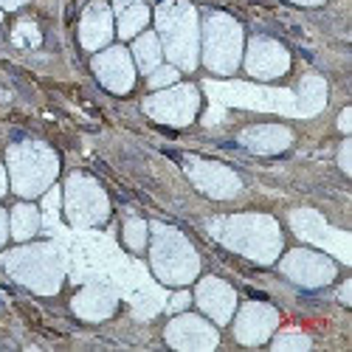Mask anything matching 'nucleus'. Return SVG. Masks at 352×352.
<instances>
[{"instance_id": "nucleus-16", "label": "nucleus", "mask_w": 352, "mask_h": 352, "mask_svg": "<svg viewBox=\"0 0 352 352\" xmlns=\"http://www.w3.org/2000/svg\"><path fill=\"white\" fill-rule=\"evenodd\" d=\"M113 40V9L102 0H94L91 6L82 12L79 20V43L87 51H102Z\"/></svg>"}, {"instance_id": "nucleus-27", "label": "nucleus", "mask_w": 352, "mask_h": 352, "mask_svg": "<svg viewBox=\"0 0 352 352\" xmlns=\"http://www.w3.org/2000/svg\"><path fill=\"white\" fill-rule=\"evenodd\" d=\"M60 203H63V192H60V186L45 189V195H43V209H45V212L56 214V209H60Z\"/></svg>"}, {"instance_id": "nucleus-4", "label": "nucleus", "mask_w": 352, "mask_h": 352, "mask_svg": "<svg viewBox=\"0 0 352 352\" xmlns=\"http://www.w3.org/2000/svg\"><path fill=\"white\" fill-rule=\"evenodd\" d=\"M153 245H150V265L158 282L169 287H184L197 279L200 274V256L195 245L184 237L178 228L153 223Z\"/></svg>"}, {"instance_id": "nucleus-10", "label": "nucleus", "mask_w": 352, "mask_h": 352, "mask_svg": "<svg viewBox=\"0 0 352 352\" xmlns=\"http://www.w3.org/2000/svg\"><path fill=\"white\" fill-rule=\"evenodd\" d=\"M279 271L302 287H324L336 279L338 274V265L327 256V254H318V251H310V248H293L282 256L279 262Z\"/></svg>"}, {"instance_id": "nucleus-30", "label": "nucleus", "mask_w": 352, "mask_h": 352, "mask_svg": "<svg viewBox=\"0 0 352 352\" xmlns=\"http://www.w3.org/2000/svg\"><path fill=\"white\" fill-rule=\"evenodd\" d=\"M338 130L341 133H349L352 130V107H344L341 116H338Z\"/></svg>"}, {"instance_id": "nucleus-18", "label": "nucleus", "mask_w": 352, "mask_h": 352, "mask_svg": "<svg viewBox=\"0 0 352 352\" xmlns=\"http://www.w3.org/2000/svg\"><path fill=\"white\" fill-rule=\"evenodd\" d=\"M237 141L254 155H276L293 144V133L285 124H254V127H245L237 135Z\"/></svg>"}, {"instance_id": "nucleus-5", "label": "nucleus", "mask_w": 352, "mask_h": 352, "mask_svg": "<svg viewBox=\"0 0 352 352\" xmlns=\"http://www.w3.org/2000/svg\"><path fill=\"white\" fill-rule=\"evenodd\" d=\"M6 164H9L12 189L28 200L45 195V189L54 186L56 172H60V158L43 141L12 144L6 153Z\"/></svg>"}, {"instance_id": "nucleus-17", "label": "nucleus", "mask_w": 352, "mask_h": 352, "mask_svg": "<svg viewBox=\"0 0 352 352\" xmlns=\"http://www.w3.org/2000/svg\"><path fill=\"white\" fill-rule=\"evenodd\" d=\"M119 307V296L110 285H85L71 299V310L85 321H104Z\"/></svg>"}, {"instance_id": "nucleus-24", "label": "nucleus", "mask_w": 352, "mask_h": 352, "mask_svg": "<svg viewBox=\"0 0 352 352\" xmlns=\"http://www.w3.org/2000/svg\"><path fill=\"white\" fill-rule=\"evenodd\" d=\"M313 346V338L299 330H285L274 338V352H307Z\"/></svg>"}, {"instance_id": "nucleus-20", "label": "nucleus", "mask_w": 352, "mask_h": 352, "mask_svg": "<svg viewBox=\"0 0 352 352\" xmlns=\"http://www.w3.org/2000/svg\"><path fill=\"white\" fill-rule=\"evenodd\" d=\"M40 226H43L40 209L32 206V203H17L9 214V237H14L17 243H25L40 231Z\"/></svg>"}, {"instance_id": "nucleus-8", "label": "nucleus", "mask_w": 352, "mask_h": 352, "mask_svg": "<svg viewBox=\"0 0 352 352\" xmlns=\"http://www.w3.org/2000/svg\"><path fill=\"white\" fill-rule=\"evenodd\" d=\"M200 110V91L195 85H169L164 91H155L144 99V113L150 119L169 124V127H186L197 119Z\"/></svg>"}, {"instance_id": "nucleus-9", "label": "nucleus", "mask_w": 352, "mask_h": 352, "mask_svg": "<svg viewBox=\"0 0 352 352\" xmlns=\"http://www.w3.org/2000/svg\"><path fill=\"white\" fill-rule=\"evenodd\" d=\"M184 172L186 178L195 184L197 192H203L206 197L214 200H231L243 192V181L240 175L234 172L231 166L220 164V161H209V158H195L189 155L184 161Z\"/></svg>"}, {"instance_id": "nucleus-21", "label": "nucleus", "mask_w": 352, "mask_h": 352, "mask_svg": "<svg viewBox=\"0 0 352 352\" xmlns=\"http://www.w3.org/2000/svg\"><path fill=\"white\" fill-rule=\"evenodd\" d=\"M164 60V48L155 32H144L133 43V63L141 74H153Z\"/></svg>"}, {"instance_id": "nucleus-25", "label": "nucleus", "mask_w": 352, "mask_h": 352, "mask_svg": "<svg viewBox=\"0 0 352 352\" xmlns=\"http://www.w3.org/2000/svg\"><path fill=\"white\" fill-rule=\"evenodd\" d=\"M12 43L20 45V48H37L43 43L40 37V28L32 23V20H20L14 25V32H12Z\"/></svg>"}, {"instance_id": "nucleus-31", "label": "nucleus", "mask_w": 352, "mask_h": 352, "mask_svg": "<svg viewBox=\"0 0 352 352\" xmlns=\"http://www.w3.org/2000/svg\"><path fill=\"white\" fill-rule=\"evenodd\" d=\"M6 240H9V214L0 209V248H3Z\"/></svg>"}, {"instance_id": "nucleus-33", "label": "nucleus", "mask_w": 352, "mask_h": 352, "mask_svg": "<svg viewBox=\"0 0 352 352\" xmlns=\"http://www.w3.org/2000/svg\"><path fill=\"white\" fill-rule=\"evenodd\" d=\"M25 3H28V0H0V9H20Z\"/></svg>"}, {"instance_id": "nucleus-29", "label": "nucleus", "mask_w": 352, "mask_h": 352, "mask_svg": "<svg viewBox=\"0 0 352 352\" xmlns=\"http://www.w3.org/2000/svg\"><path fill=\"white\" fill-rule=\"evenodd\" d=\"M349 153H352V141L346 138V141L341 144V153H338V164H341V169H344L346 175H352V164H349Z\"/></svg>"}, {"instance_id": "nucleus-26", "label": "nucleus", "mask_w": 352, "mask_h": 352, "mask_svg": "<svg viewBox=\"0 0 352 352\" xmlns=\"http://www.w3.org/2000/svg\"><path fill=\"white\" fill-rule=\"evenodd\" d=\"M181 79V71L175 65H158L153 74H146V85L153 87V91H164L169 85H178Z\"/></svg>"}, {"instance_id": "nucleus-14", "label": "nucleus", "mask_w": 352, "mask_h": 352, "mask_svg": "<svg viewBox=\"0 0 352 352\" xmlns=\"http://www.w3.org/2000/svg\"><path fill=\"white\" fill-rule=\"evenodd\" d=\"M245 71L254 79H279L290 71V54L271 37H254L245 51Z\"/></svg>"}, {"instance_id": "nucleus-11", "label": "nucleus", "mask_w": 352, "mask_h": 352, "mask_svg": "<svg viewBox=\"0 0 352 352\" xmlns=\"http://www.w3.org/2000/svg\"><path fill=\"white\" fill-rule=\"evenodd\" d=\"M164 338L172 349H181V352H212L220 344L217 327H212L206 318L195 313L175 316L164 330Z\"/></svg>"}, {"instance_id": "nucleus-28", "label": "nucleus", "mask_w": 352, "mask_h": 352, "mask_svg": "<svg viewBox=\"0 0 352 352\" xmlns=\"http://www.w3.org/2000/svg\"><path fill=\"white\" fill-rule=\"evenodd\" d=\"M189 302H192V296H189V290H178V293H175V296L169 299L166 310H169V313H184V310L189 307Z\"/></svg>"}, {"instance_id": "nucleus-7", "label": "nucleus", "mask_w": 352, "mask_h": 352, "mask_svg": "<svg viewBox=\"0 0 352 352\" xmlns=\"http://www.w3.org/2000/svg\"><path fill=\"white\" fill-rule=\"evenodd\" d=\"M63 200H65V217L74 228H94V226L107 223L110 217L107 192L102 189L96 178H91L85 172H74L68 178Z\"/></svg>"}, {"instance_id": "nucleus-32", "label": "nucleus", "mask_w": 352, "mask_h": 352, "mask_svg": "<svg viewBox=\"0 0 352 352\" xmlns=\"http://www.w3.org/2000/svg\"><path fill=\"white\" fill-rule=\"evenodd\" d=\"M338 299H341L344 305H352V282H344V287H341V293H338Z\"/></svg>"}, {"instance_id": "nucleus-34", "label": "nucleus", "mask_w": 352, "mask_h": 352, "mask_svg": "<svg viewBox=\"0 0 352 352\" xmlns=\"http://www.w3.org/2000/svg\"><path fill=\"white\" fill-rule=\"evenodd\" d=\"M6 186H9V178H6V166L0 164V197L6 195Z\"/></svg>"}, {"instance_id": "nucleus-22", "label": "nucleus", "mask_w": 352, "mask_h": 352, "mask_svg": "<svg viewBox=\"0 0 352 352\" xmlns=\"http://www.w3.org/2000/svg\"><path fill=\"white\" fill-rule=\"evenodd\" d=\"M299 94H302V110L313 116V113H318L321 107H324V102H327V82L321 76H305Z\"/></svg>"}, {"instance_id": "nucleus-19", "label": "nucleus", "mask_w": 352, "mask_h": 352, "mask_svg": "<svg viewBox=\"0 0 352 352\" xmlns=\"http://www.w3.org/2000/svg\"><path fill=\"white\" fill-rule=\"evenodd\" d=\"M116 25H119V37L122 40H135L144 28H146V23H150V17H153V12H150V6L144 3V0H116Z\"/></svg>"}, {"instance_id": "nucleus-13", "label": "nucleus", "mask_w": 352, "mask_h": 352, "mask_svg": "<svg viewBox=\"0 0 352 352\" xmlns=\"http://www.w3.org/2000/svg\"><path fill=\"white\" fill-rule=\"evenodd\" d=\"M276 327H279L276 307L265 302H248L240 307L237 318H234V338L245 346H256V344H265Z\"/></svg>"}, {"instance_id": "nucleus-3", "label": "nucleus", "mask_w": 352, "mask_h": 352, "mask_svg": "<svg viewBox=\"0 0 352 352\" xmlns=\"http://www.w3.org/2000/svg\"><path fill=\"white\" fill-rule=\"evenodd\" d=\"M3 268L17 285L40 293V296L60 293V287L65 282L63 254L51 243H32V245H20V248L6 251Z\"/></svg>"}, {"instance_id": "nucleus-2", "label": "nucleus", "mask_w": 352, "mask_h": 352, "mask_svg": "<svg viewBox=\"0 0 352 352\" xmlns=\"http://www.w3.org/2000/svg\"><path fill=\"white\" fill-rule=\"evenodd\" d=\"M158 40L169 63L178 71H195L200 60V23L186 0H164L155 9Z\"/></svg>"}, {"instance_id": "nucleus-1", "label": "nucleus", "mask_w": 352, "mask_h": 352, "mask_svg": "<svg viewBox=\"0 0 352 352\" xmlns=\"http://www.w3.org/2000/svg\"><path fill=\"white\" fill-rule=\"evenodd\" d=\"M209 231L256 265H271L282 254V228L271 214H231L209 223Z\"/></svg>"}, {"instance_id": "nucleus-35", "label": "nucleus", "mask_w": 352, "mask_h": 352, "mask_svg": "<svg viewBox=\"0 0 352 352\" xmlns=\"http://www.w3.org/2000/svg\"><path fill=\"white\" fill-rule=\"evenodd\" d=\"M290 3H296V6H321L324 0H290Z\"/></svg>"}, {"instance_id": "nucleus-23", "label": "nucleus", "mask_w": 352, "mask_h": 352, "mask_svg": "<svg viewBox=\"0 0 352 352\" xmlns=\"http://www.w3.org/2000/svg\"><path fill=\"white\" fill-rule=\"evenodd\" d=\"M122 237H124V245L130 251H144L146 240H150V226H146L141 217H130L122 228Z\"/></svg>"}, {"instance_id": "nucleus-12", "label": "nucleus", "mask_w": 352, "mask_h": 352, "mask_svg": "<svg viewBox=\"0 0 352 352\" xmlns=\"http://www.w3.org/2000/svg\"><path fill=\"white\" fill-rule=\"evenodd\" d=\"M94 74L99 76V82L107 87L110 94L124 96L133 91L135 85V63L133 54L124 45H113V48H102L94 56Z\"/></svg>"}, {"instance_id": "nucleus-6", "label": "nucleus", "mask_w": 352, "mask_h": 352, "mask_svg": "<svg viewBox=\"0 0 352 352\" xmlns=\"http://www.w3.org/2000/svg\"><path fill=\"white\" fill-rule=\"evenodd\" d=\"M243 25L231 14L214 12L203 23V63L212 74L231 76L243 60Z\"/></svg>"}, {"instance_id": "nucleus-15", "label": "nucleus", "mask_w": 352, "mask_h": 352, "mask_svg": "<svg viewBox=\"0 0 352 352\" xmlns=\"http://www.w3.org/2000/svg\"><path fill=\"white\" fill-rule=\"evenodd\" d=\"M195 302L197 307L206 313L217 327L228 324L234 310H237V293L234 287L226 282V279H217V276H206L197 282V290H195Z\"/></svg>"}, {"instance_id": "nucleus-36", "label": "nucleus", "mask_w": 352, "mask_h": 352, "mask_svg": "<svg viewBox=\"0 0 352 352\" xmlns=\"http://www.w3.org/2000/svg\"><path fill=\"white\" fill-rule=\"evenodd\" d=\"M0 20H3V9H0Z\"/></svg>"}]
</instances>
